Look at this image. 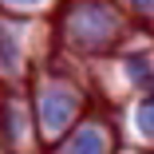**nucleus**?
Here are the masks:
<instances>
[{
    "label": "nucleus",
    "instance_id": "1",
    "mask_svg": "<svg viewBox=\"0 0 154 154\" xmlns=\"http://www.w3.org/2000/svg\"><path fill=\"white\" fill-rule=\"evenodd\" d=\"M71 154H99V134L95 131H83L79 138H75V150Z\"/></svg>",
    "mask_w": 154,
    "mask_h": 154
}]
</instances>
